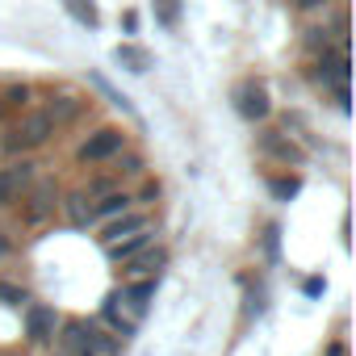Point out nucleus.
Wrapping results in <instances>:
<instances>
[{
    "instance_id": "f257e3e1",
    "label": "nucleus",
    "mask_w": 356,
    "mask_h": 356,
    "mask_svg": "<svg viewBox=\"0 0 356 356\" xmlns=\"http://www.w3.org/2000/svg\"><path fill=\"white\" fill-rule=\"evenodd\" d=\"M55 130H59V122L51 118V109H26L17 122H9L0 147L5 151H34V147H47L55 138Z\"/></svg>"
},
{
    "instance_id": "f03ea898",
    "label": "nucleus",
    "mask_w": 356,
    "mask_h": 356,
    "mask_svg": "<svg viewBox=\"0 0 356 356\" xmlns=\"http://www.w3.org/2000/svg\"><path fill=\"white\" fill-rule=\"evenodd\" d=\"M122 151H126V130H118V126H101V130H92V134L80 143L76 159H80V163H109V159L122 155Z\"/></svg>"
},
{
    "instance_id": "7ed1b4c3",
    "label": "nucleus",
    "mask_w": 356,
    "mask_h": 356,
    "mask_svg": "<svg viewBox=\"0 0 356 356\" xmlns=\"http://www.w3.org/2000/svg\"><path fill=\"white\" fill-rule=\"evenodd\" d=\"M30 181H34V163L30 159H22L13 168H0V206H9L22 193V185H30Z\"/></svg>"
},
{
    "instance_id": "20e7f679",
    "label": "nucleus",
    "mask_w": 356,
    "mask_h": 356,
    "mask_svg": "<svg viewBox=\"0 0 356 356\" xmlns=\"http://www.w3.org/2000/svg\"><path fill=\"white\" fill-rule=\"evenodd\" d=\"M55 206H59V202H55V189H51V185H38V189L26 197V206H22V222L38 227V222H47V214H51Z\"/></svg>"
},
{
    "instance_id": "39448f33",
    "label": "nucleus",
    "mask_w": 356,
    "mask_h": 356,
    "mask_svg": "<svg viewBox=\"0 0 356 356\" xmlns=\"http://www.w3.org/2000/svg\"><path fill=\"white\" fill-rule=\"evenodd\" d=\"M151 243H155V231H151V227H143V231H134V235H126V239L105 243V252H109V260L126 264L130 256H138V252H143V248H151Z\"/></svg>"
},
{
    "instance_id": "423d86ee",
    "label": "nucleus",
    "mask_w": 356,
    "mask_h": 356,
    "mask_svg": "<svg viewBox=\"0 0 356 356\" xmlns=\"http://www.w3.org/2000/svg\"><path fill=\"white\" fill-rule=\"evenodd\" d=\"M55 327H59V314H55L51 306H30V310H26V335H30L34 343L55 339Z\"/></svg>"
},
{
    "instance_id": "0eeeda50",
    "label": "nucleus",
    "mask_w": 356,
    "mask_h": 356,
    "mask_svg": "<svg viewBox=\"0 0 356 356\" xmlns=\"http://www.w3.org/2000/svg\"><path fill=\"white\" fill-rule=\"evenodd\" d=\"M92 202H97V206H92V222H109V218L134 210V197H130V193H118V189H109V193H101V197H92Z\"/></svg>"
},
{
    "instance_id": "6e6552de",
    "label": "nucleus",
    "mask_w": 356,
    "mask_h": 356,
    "mask_svg": "<svg viewBox=\"0 0 356 356\" xmlns=\"http://www.w3.org/2000/svg\"><path fill=\"white\" fill-rule=\"evenodd\" d=\"M163 248H143L138 256H130L126 260V277L130 281H138V277H159V268H163Z\"/></svg>"
},
{
    "instance_id": "1a4fd4ad",
    "label": "nucleus",
    "mask_w": 356,
    "mask_h": 356,
    "mask_svg": "<svg viewBox=\"0 0 356 356\" xmlns=\"http://www.w3.org/2000/svg\"><path fill=\"white\" fill-rule=\"evenodd\" d=\"M143 227H151V222H147V214H138V210H126V214H118V218H109V222H105V235H101V243L126 239V235H134V231H143Z\"/></svg>"
},
{
    "instance_id": "9d476101",
    "label": "nucleus",
    "mask_w": 356,
    "mask_h": 356,
    "mask_svg": "<svg viewBox=\"0 0 356 356\" xmlns=\"http://www.w3.org/2000/svg\"><path fill=\"white\" fill-rule=\"evenodd\" d=\"M151 298H155V277H138V281L126 285V293H118V302H126V306L134 310V318L151 306Z\"/></svg>"
},
{
    "instance_id": "9b49d317",
    "label": "nucleus",
    "mask_w": 356,
    "mask_h": 356,
    "mask_svg": "<svg viewBox=\"0 0 356 356\" xmlns=\"http://www.w3.org/2000/svg\"><path fill=\"white\" fill-rule=\"evenodd\" d=\"M239 113L243 118H264L268 113V97H264L260 84H243L239 88Z\"/></svg>"
},
{
    "instance_id": "f8f14e48",
    "label": "nucleus",
    "mask_w": 356,
    "mask_h": 356,
    "mask_svg": "<svg viewBox=\"0 0 356 356\" xmlns=\"http://www.w3.org/2000/svg\"><path fill=\"white\" fill-rule=\"evenodd\" d=\"M30 101H34V88L30 84H9L5 92H0V109H9V113L30 109Z\"/></svg>"
},
{
    "instance_id": "ddd939ff",
    "label": "nucleus",
    "mask_w": 356,
    "mask_h": 356,
    "mask_svg": "<svg viewBox=\"0 0 356 356\" xmlns=\"http://www.w3.org/2000/svg\"><path fill=\"white\" fill-rule=\"evenodd\" d=\"M63 206H67V218H72L76 227H88V222H92V206H88V197H84L80 189H76V193H67V202H63Z\"/></svg>"
},
{
    "instance_id": "4468645a",
    "label": "nucleus",
    "mask_w": 356,
    "mask_h": 356,
    "mask_svg": "<svg viewBox=\"0 0 356 356\" xmlns=\"http://www.w3.org/2000/svg\"><path fill=\"white\" fill-rule=\"evenodd\" d=\"M260 147H264L268 155H281L285 163H289V159H298V147H293V143H285V138H281L277 130H268V134H260Z\"/></svg>"
},
{
    "instance_id": "2eb2a0df",
    "label": "nucleus",
    "mask_w": 356,
    "mask_h": 356,
    "mask_svg": "<svg viewBox=\"0 0 356 356\" xmlns=\"http://www.w3.org/2000/svg\"><path fill=\"white\" fill-rule=\"evenodd\" d=\"M0 298H5L9 306H22V302H26V289H17V285H0Z\"/></svg>"
},
{
    "instance_id": "dca6fc26",
    "label": "nucleus",
    "mask_w": 356,
    "mask_h": 356,
    "mask_svg": "<svg viewBox=\"0 0 356 356\" xmlns=\"http://www.w3.org/2000/svg\"><path fill=\"white\" fill-rule=\"evenodd\" d=\"M118 59L134 63V72H143V67H147V55H143V51H130V47H126V51H118Z\"/></svg>"
},
{
    "instance_id": "f3484780",
    "label": "nucleus",
    "mask_w": 356,
    "mask_h": 356,
    "mask_svg": "<svg viewBox=\"0 0 356 356\" xmlns=\"http://www.w3.org/2000/svg\"><path fill=\"white\" fill-rule=\"evenodd\" d=\"M72 9H76V17H80V22H88V26L97 22V13H92V5H84V0H72Z\"/></svg>"
},
{
    "instance_id": "a211bd4d",
    "label": "nucleus",
    "mask_w": 356,
    "mask_h": 356,
    "mask_svg": "<svg viewBox=\"0 0 356 356\" xmlns=\"http://www.w3.org/2000/svg\"><path fill=\"white\" fill-rule=\"evenodd\" d=\"M293 189H298V185H293V181H277V185H273V193H277V197H289V193H293Z\"/></svg>"
},
{
    "instance_id": "6ab92c4d",
    "label": "nucleus",
    "mask_w": 356,
    "mask_h": 356,
    "mask_svg": "<svg viewBox=\"0 0 356 356\" xmlns=\"http://www.w3.org/2000/svg\"><path fill=\"white\" fill-rule=\"evenodd\" d=\"M323 0H298V9H318Z\"/></svg>"
},
{
    "instance_id": "aec40b11",
    "label": "nucleus",
    "mask_w": 356,
    "mask_h": 356,
    "mask_svg": "<svg viewBox=\"0 0 356 356\" xmlns=\"http://www.w3.org/2000/svg\"><path fill=\"white\" fill-rule=\"evenodd\" d=\"M0 256H9V239L5 235H0Z\"/></svg>"
}]
</instances>
